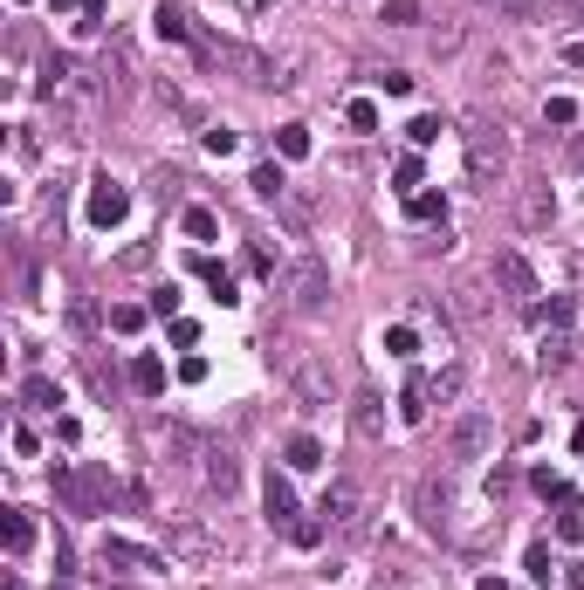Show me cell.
I'll use <instances>...</instances> for the list:
<instances>
[{
    "mask_svg": "<svg viewBox=\"0 0 584 590\" xmlns=\"http://www.w3.org/2000/svg\"><path fill=\"white\" fill-rule=\"evenodd\" d=\"M509 165V130L502 124H475L468 130V179L475 185H495Z\"/></svg>",
    "mask_w": 584,
    "mask_h": 590,
    "instance_id": "6da1fadb",
    "label": "cell"
},
{
    "mask_svg": "<svg viewBox=\"0 0 584 590\" xmlns=\"http://www.w3.org/2000/svg\"><path fill=\"white\" fill-rule=\"evenodd\" d=\"M488 439H495V419H488V412H461L447 433H440V453H447V460H481Z\"/></svg>",
    "mask_w": 584,
    "mask_h": 590,
    "instance_id": "7a4b0ae2",
    "label": "cell"
},
{
    "mask_svg": "<svg viewBox=\"0 0 584 590\" xmlns=\"http://www.w3.org/2000/svg\"><path fill=\"white\" fill-rule=\"evenodd\" d=\"M289 385H296V398H303V405H330L337 371H330L323 358H296V364H289Z\"/></svg>",
    "mask_w": 584,
    "mask_h": 590,
    "instance_id": "3957f363",
    "label": "cell"
},
{
    "mask_svg": "<svg viewBox=\"0 0 584 590\" xmlns=\"http://www.w3.org/2000/svg\"><path fill=\"white\" fill-rule=\"evenodd\" d=\"M289 303L303 309V316H317V309L330 303V275H323V261H296V275H289Z\"/></svg>",
    "mask_w": 584,
    "mask_h": 590,
    "instance_id": "277c9868",
    "label": "cell"
},
{
    "mask_svg": "<svg viewBox=\"0 0 584 590\" xmlns=\"http://www.w3.org/2000/svg\"><path fill=\"white\" fill-rule=\"evenodd\" d=\"M104 563L110 570H131V577H152V570H165V556H159V549H145V542L104 536Z\"/></svg>",
    "mask_w": 584,
    "mask_h": 590,
    "instance_id": "5b68a950",
    "label": "cell"
},
{
    "mask_svg": "<svg viewBox=\"0 0 584 590\" xmlns=\"http://www.w3.org/2000/svg\"><path fill=\"white\" fill-rule=\"evenodd\" d=\"M124 213H131V193H124L117 179H97V185H90V227H117Z\"/></svg>",
    "mask_w": 584,
    "mask_h": 590,
    "instance_id": "8992f818",
    "label": "cell"
},
{
    "mask_svg": "<svg viewBox=\"0 0 584 590\" xmlns=\"http://www.w3.org/2000/svg\"><path fill=\"white\" fill-rule=\"evenodd\" d=\"M495 282H502L516 303H530V295H536V268L523 255H495Z\"/></svg>",
    "mask_w": 584,
    "mask_h": 590,
    "instance_id": "52a82bcc",
    "label": "cell"
},
{
    "mask_svg": "<svg viewBox=\"0 0 584 590\" xmlns=\"http://www.w3.org/2000/svg\"><path fill=\"white\" fill-rule=\"evenodd\" d=\"M461 391H468V364H447V371H440V378L426 385V398H433V405H454Z\"/></svg>",
    "mask_w": 584,
    "mask_h": 590,
    "instance_id": "ba28073f",
    "label": "cell"
},
{
    "mask_svg": "<svg viewBox=\"0 0 584 590\" xmlns=\"http://www.w3.org/2000/svg\"><path fill=\"white\" fill-rule=\"evenodd\" d=\"M131 385L145 391V398H159V391H165V364H159V358H138V364H131Z\"/></svg>",
    "mask_w": 584,
    "mask_h": 590,
    "instance_id": "9c48e42d",
    "label": "cell"
},
{
    "mask_svg": "<svg viewBox=\"0 0 584 590\" xmlns=\"http://www.w3.org/2000/svg\"><path fill=\"white\" fill-rule=\"evenodd\" d=\"M481 7H495L502 21H543V7H550V0H481Z\"/></svg>",
    "mask_w": 584,
    "mask_h": 590,
    "instance_id": "30bf717a",
    "label": "cell"
},
{
    "mask_svg": "<svg viewBox=\"0 0 584 590\" xmlns=\"http://www.w3.org/2000/svg\"><path fill=\"white\" fill-rule=\"evenodd\" d=\"M268 515H275V522H296V494H289V481H275V474H268Z\"/></svg>",
    "mask_w": 584,
    "mask_h": 590,
    "instance_id": "8fae6325",
    "label": "cell"
},
{
    "mask_svg": "<svg viewBox=\"0 0 584 590\" xmlns=\"http://www.w3.org/2000/svg\"><path fill=\"white\" fill-rule=\"evenodd\" d=\"M550 220H557V200L550 193H530L523 200V227H550Z\"/></svg>",
    "mask_w": 584,
    "mask_h": 590,
    "instance_id": "7c38bea8",
    "label": "cell"
},
{
    "mask_svg": "<svg viewBox=\"0 0 584 590\" xmlns=\"http://www.w3.org/2000/svg\"><path fill=\"white\" fill-rule=\"evenodd\" d=\"M152 21H159V35H165V42H193V28H186V14H179V7H159Z\"/></svg>",
    "mask_w": 584,
    "mask_h": 590,
    "instance_id": "4fadbf2b",
    "label": "cell"
},
{
    "mask_svg": "<svg viewBox=\"0 0 584 590\" xmlns=\"http://www.w3.org/2000/svg\"><path fill=\"white\" fill-rule=\"evenodd\" d=\"M207 481H213V488H220V494H234V481H241V467L227 460V453H213V460H207Z\"/></svg>",
    "mask_w": 584,
    "mask_h": 590,
    "instance_id": "5bb4252c",
    "label": "cell"
},
{
    "mask_svg": "<svg viewBox=\"0 0 584 590\" xmlns=\"http://www.w3.org/2000/svg\"><path fill=\"white\" fill-rule=\"evenodd\" d=\"M351 508H358V494H351V488H330L317 515H330V522H351Z\"/></svg>",
    "mask_w": 584,
    "mask_h": 590,
    "instance_id": "9a60e30c",
    "label": "cell"
},
{
    "mask_svg": "<svg viewBox=\"0 0 584 590\" xmlns=\"http://www.w3.org/2000/svg\"><path fill=\"white\" fill-rule=\"evenodd\" d=\"M289 467H323V446H317L310 433H296V439H289Z\"/></svg>",
    "mask_w": 584,
    "mask_h": 590,
    "instance_id": "2e32d148",
    "label": "cell"
},
{
    "mask_svg": "<svg viewBox=\"0 0 584 590\" xmlns=\"http://www.w3.org/2000/svg\"><path fill=\"white\" fill-rule=\"evenodd\" d=\"M275 145H282V158H303V152H310V130H303V124H282V130H275Z\"/></svg>",
    "mask_w": 584,
    "mask_h": 590,
    "instance_id": "e0dca14e",
    "label": "cell"
},
{
    "mask_svg": "<svg viewBox=\"0 0 584 590\" xmlns=\"http://www.w3.org/2000/svg\"><path fill=\"white\" fill-rule=\"evenodd\" d=\"M351 419H358V439H378V426H385V419H378V398H358Z\"/></svg>",
    "mask_w": 584,
    "mask_h": 590,
    "instance_id": "ac0fdd59",
    "label": "cell"
},
{
    "mask_svg": "<svg viewBox=\"0 0 584 590\" xmlns=\"http://www.w3.org/2000/svg\"><path fill=\"white\" fill-rule=\"evenodd\" d=\"M186 233H193V240H213V233H220V220H213L207 206H186Z\"/></svg>",
    "mask_w": 584,
    "mask_h": 590,
    "instance_id": "d6986e66",
    "label": "cell"
},
{
    "mask_svg": "<svg viewBox=\"0 0 584 590\" xmlns=\"http://www.w3.org/2000/svg\"><path fill=\"white\" fill-rule=\"evenodd\" d=\"M200 275H207V288L220 295V303H234V282H227V268H220V261H200Z\"/></svg>",
    "mask_w": 584,
    "mask_h": 590,
    "instance_id": "ffe728a7",
    "label": "cell"
},
{
    "mask_svg": "<svg viewBox=\"0 0 584 590\" xmlns=\"http://www.w3.org/2000/svg\"><path fill=\"white\" fill-rule=\"evenodd\" d=\"M385 21L392 28H420V0H385Z\"/></svg>",
    "mask_w": 584,
    "mask_h": 590,
    "instance_id": "44dd1931",
    "label": "cell"
},
{
    "mask_svg": "<svg viewBox=\"0 0 584 590\" xmlns=\"http://www.w3.org/2000/svg\"><path fill=\"white\" fill-rule=\"evenodd\" d=\"M571 364V336H543V371H564Z\"/></svg>",
    "mask_w": 584,
    "mask_h": 590,
    "instance_id": "7402d4cb",
    "label": "cell"
},
{
    "mask_svg": "<svg viewBox=\"0 0 584 590\" xmlns=\"http://www.w3.org/2000/svg\"><path fill=\"white\" fill-rule=\"evenodd\" d=\"M28 542H35V522H28V515H7V549H14V556H21Z\"/></svg>",
    "mask_w": 584,
    "mask_h": 590,
    "instance_id": "603a6c76",
    "label": "cell"
},
{
    "mask_svg": "<svg viewBox=\"0 0 584 590\" xmlns=\"http://www.w3.org/2000/svg\"><path fill=\"white\" fill-rule=\"evenodd\" d=\"M21 398H28V405H62V391H55L49 378H28V385H21Z\"/></svg>",
    "mask_w": 584,
    "mask_h": 590,
    "instance_id": "cb8c5ba5",
    "label": "cell"
},
{
    "mask_svg": "<svg viewBox=\"0 0 584 590\" xmlns=\"http://www.w3.org/2000/svg\"><path fill=\"white\" fill-rule=\"evenodd\" d=\"M255 193H262V200H275V193H282V165H255Z\"/></svg>",
    "mask_w": 584,
    "mask_h": 590,
    "instance_id": "d4e9b609",
    "label": "cell"
},
{
    "mask_svg": "<svg viewBox=\"0 0 584 590\" xmlns=\"http://www.w3.org/2000/svg\"><path fill=\"white\" fill-rule=\"evenodd\" d=\"M420 412H426V385L413 378V385H406V398H399V419H420Z\"/></svg>",
    "mask_w": 584,
    "mask_h": 590,
    "instance_id": "484cf974",
    "label": "cell"
},
{
    "mask_svg": "<svg viewBox=\"0 0 584 590\" xmlns=\"http://www.w3.org/2000/svg\"><path fill=\"white\" fill-rule=\"evenodd\" d=\"M550 570H557V563H550V542H536V549H530V577H536V584H550Z\"/></svg>",
    "mask_w": 584,
    "mask_h": 590,
    "instance_id": "4316f807",
    "label": "cell"
},
{
    "mask_svg": "<svg viewBox=\"0 0 584 590\" xmlns=\"http://www.w3.org/2000/svg\"><path fill=\"white\" fill-rule=\"evenodd\" d=\"M406 130H413V145H433V138H440V117H413Z\"/></svg>",
    "mask_w": 584,
    "mask_h": 590,
    "instance_id": "83f0119b",
    "label": "cell"
},
{
    "mask_svg": "<svg viewBox=\"0 0 584 590\" xmlns=\"http://www.w3.org/2000/svg\"><path fill=\"white\" fill-rule=\"evenodd\" d=\"M440 213H447V200H433V193H420V200H413V220H440Z\"/></svg>",
    "mask_w": 584,
    "mask_h": 590,
    "instance_id": "f1b7e54d",
    "label": "cell"
},
{
    "mask_svg": "<svg viewBox=\"0 0 584 590\" xmlns=\"http://www.w3.org/2000/svg\"><path fill=\"white\" fill-rule=\"evenodd\" d=\"M378 83H385V97H406V90H413V76H406V69H385Z\"/></svg>",
    "mask_w": 584,
    "mask_h": 590,
    "instance_id": "f546056e",
    "label": "cell"
},
{
    "mask_svg": "<svg viewBox=\"0 0 584 590\" xmlns=\"http://www.w3.org/2000/svg\"><path fill=\"white\" fill-rule=\"evenodd\" d=\"M481 590H502V584H495V577H488V584H481Z\"/></svg>",
    "mask_w": 584,
    "mask_h": 590,
    "instance_id": "4dcf8cb0",
    "label": "cell"
},
{
    "mask_svg": "<svg viewBox=\"0 0 584 590\" xmlns=\"http://www.w3.org/2000/svg\"><path fill=\"white\" fill-rule=\"evenodd\" d=\"M578 453H584V426H578Z\"/></svg>",
    "mask_w": 584,
    "mask_h": 590,
    "instance_id": "1f68e13d",
    "label": "cell"
},
{
    "mask_svg": "<svg viewBox=\"0 0 584 590\" xmlns=\"http://www.w3.org/2000/svg\"><path fill=\"white\" fill-rule=\"evenodd\" d=\"M220 7H227V0H220Z\"/></svg>",
    "mask_w": 584,
    "mask_h": 590,
    "instance_id": "d6a6232c",
    "label": "cell"
}]
</instances>
